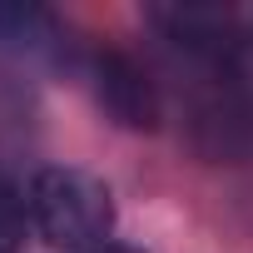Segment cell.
I'll return each instance as SVG.
<instances>
[{
	"mask_svg": "<svg viewBox=\"0 0 253 253\" xmlns=\"http://www.w3.org/2000/svg\"><path fill=\"white\" fill-rule=\"evenodd\" d=\"M30 218L50 248L94 253L114 228V199L104 179L75 164H50L30 179Z\"/></svg>",
	"mask_w": 253,
	"mask_h": 253,
	"instance_id": "obj_1",
	"label": "cell"
},
{
	"mask_svg": "<svg viewBox=\"0 0 253 253\" xmlns=\"http://www.w3.org/2000/svg\"><path fill=\"white\" fill-rule=\"evenodd\" d=\"M89 80H94V99L104 104L114 124H124V129H154L159 124V94L129 55H119V50L94 55Z\"/></svg>",
	"mask_w": 253,
	"mask_h": 253,
	"instance_id": "obj_2",
	"label": "cell"
},
{
	"mask_svg": "<svg viewBox=\"0 0 253 253\" xmlns=\"http://www.w3.org/2000/svg\"><path fill=\"white\" fill-rule=\"evenodd\" d=\"M149 20L184 50H204V55H223L238 35H233V15L223 5H159L149 10Z\"/></svg>",
	"mask_w": 253,
	"mask_h": 253,
	"instance_id": "obj_3",
	"label": "cell"
},
{
	"mask_svg": "<svg viewBox=\"0 0 253 253\" xmlns=\"http://www.w3.org/2000/svg\"><path fill=\"white\" fill-rule=\"evenodd\" d=\"M55 40H60V25H55L50 10H40V5H0V45L35 55V50H50Z\"/></svg>",
	"mask_w": 253,
	"mask_h": 253,
	"instance_id": "obj_4",
	"label": "cell"
},
{
	"mask_svg": "<svg viewBox=\"0 0 253 253\" xmlns=\"http://www.w3.org/2000/svg\"><path fill=\"white\" fill-rule=\"evenodd\" d=\"M25 218H30V199H20L5 179H0V253H20Z\"/></svg>",
	"mask_w": 253,
	"mask_h": 253,
	"instance_id": "obj_5",
	"label": "cell"
},
{
	"mask_svg": "<svg viewBox=\"0 0 253 253\" xmlns=\"http://www.w3.org/2000/svg\"><path fill=\"white\" fill-rule=\"evenodd\" d=\"M94 253H134V248H119V243H104V248H94Z\"/></svg>",
	"mask_w": 253,
	"mask_h": 253,
	"instance_id": "obj_6",
	"label": "cell"
}]
</instances>
